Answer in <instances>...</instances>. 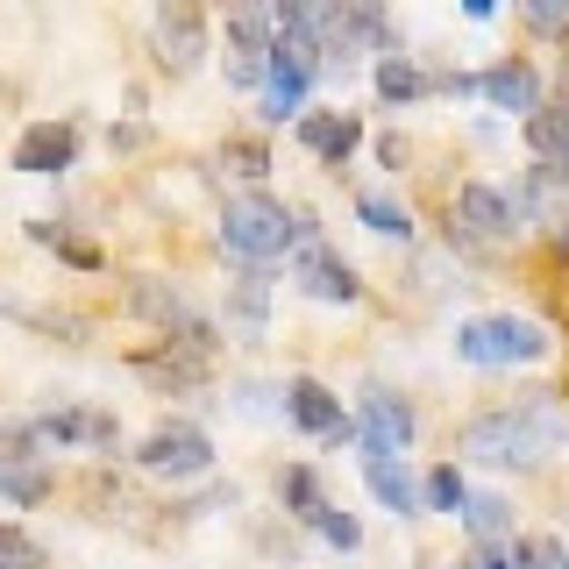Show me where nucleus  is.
<instances>
[{"mask_svg": "<svg viewBox=\"0 0 569 569\" xmlns=\"http://www.w3.org/2000/svg\"><path fill=\"white\" fill-rule=\"evenodd\" d=\"M427 506H435V512H462V506H470V491H462V477H456V462H441V470L435 477H427Z\"/></svg>", "mask_w": 569, "mask_h": 569, "instance_id": "24", "label": "nucleus"}, {"mask_svg": "<svg viewBox=\"0 0 569 569\" xmlns=\"http://www.w3.org/2000/svg\"><path fill=\"white\" fill-rule=\"evenodd\" d=\"M36 441H93V449H107V441H114V413H93V406H71V413H50V420H36L29 427Z\"/></svg>", "mask_w": 569, "mask_h": 569, "instance_id": "16", "label": "nucleus"}, {"mask_svg": "<svg viewBox=\"0 0 569 569\" xmlns=\"http://www.w3.org/2000/svg\"><path fill=\"white\" fill-rule=\"evenodd\" d=\"M136 370H142L157 391H192V385H207V349H186V356H136Z\"/></svg>", "mask_w": 569, "mask_h": 569, "instance_id": "17", "label": "nucleus"}, {"mask_svg": "<svg viewBox=\"0 0 569 569\" xmlns=\"http://www.w3.org/2000/svg\"><path fill=\"white\" fill-rule=\"evenodd\" d=\"M456 221L470 228V236H485V242H506L512 228H520V207H512L498 186H485V178H470V186L456 192Z\"/></svg>", "mask_w": 569, "mask_h": 569, "instance_id": "11", "label": "nucleus"}, {"mask_svg": "<svg viewBox=\"0 0 569 569\" xmlns=\"http://www.w3.org/2000/svg\"><path fill=\"white\" fill-rule=\"evenodd\" d=\"M263 313H271V278H263V271H249V278L228 284V328L263 335Z\"/></svg>", "mask_w": 569, "mask_h": 569, "instance_id": "18", "label": "nucleus"}, {"mask_svg": "<svg viewBox=\"0 0 569 569\" xmlns=\"http://www.w3.org/2000/svg\"><path fill=\"white\" fill-rule=\"evenodd\" d=\"M456 356L477 370H512V363H541L548 356V328L527 313H477L456 328Z\"/></svg>", "mask_w": 569, "mask_h": 569, "instance_id": "2", "label": "nucleus"}, {"mask_svg": "<svg viewBox=\"0 0 569 569\" xmlns=\"http://www.w3.org/2000/svg\"><path fill=\"white\" fill-rule=\"evenodd\" d=\"M562 71H569V29H562Z\"/></svg>", "mask_w": 569, "mask_h": 569, "instance_id": "34", "label": "nucleus"}, {"mask_svg": "<svg viewBox=\"0 0 569 569\" xmlns=\"http://www.w3.org/2000/svg\"><path fill=\"white\" fill-rule=\"evenodd\" d=\"M129 313H142L150 328L178 335L186 349H213V328L192 313V299L178 292V284H164V278H129Z\"/></svg>", "mask_w": 569, "mask_h": 569, "instance_id": "5", "label": "nucleus"}, {"mask_svg": "<svg viewBox=\"0 0 569 569\" xmlns=\"http://www.w3.org/2000/svg\"><path fill=\"white\" fill-rule=\"evenodd\" d=\"M427 86H435V79H427L413 58H378V93L385 100H420Z\"/></svg>", "mask_w": 569, "mask_h": 569, "instance_id": "21", "label": "nucleus"}, {"mask_svg": "<svg viewBox=\"0 0 569 569\" xmlns=\"http://www.w3.org/2000/svg\"><path fill=\"white\" fill-rule=\"evenodd\" d=\"M71 157H79V129L71 121H36L14 142V171H29V178H58V171H71Z\"/></svg>", "mask_w": 569, "mask_h": 569, "instance_id": "10", "label": "nucleus"}, {"mask_svg": "<svg viewBox=\"0 0 569 569\" xmlns=\"http://www.w3.org/2000/svg\"><path fill=\"white\" fill-rule=\"evenodd\" d=\"M556 257L569 263V221H556Z\"/></svg>", "mask_w": 569, "mask_h": 569, "instance_id": "33", "label": "nucleus"}, {"mask_svg": "<svg viewBox=\"0 0 569 569\" xmlns=\"http://www.w3.org/2000/svg\"><path fill=\"white\" fill-rule=\"evenodd\" d=\"M221 164H236V178H263V171H271V150H263L257 136H236L221 150Z\"/></svg>", "mask_w": 569, "mask_h": 569, "instance_id": "27", "label": "nucleus"}, {"mask_svg": "<svg viewBox=\"0 0 569 569\" xmlns=\"http://www.w3.org/2000/svg\"><path fill=\"white\" fill-rule=\"evenodd\" d=\"M221 249L242 263H278L284 249H292V213H284L271 192H242V200H228L221 213Z\"/></svg>", "mask_w": 569, "mask_h": 569, "instance_id": "3", "label": "nucleus"}, {"mask_svg": "<svg viewBox=\"0 0 569 569\" xmlns=\"http://www.w3.org/2000/svg\"><path fill=\"white\" fill-rule=\"evenodd\" d=\"M299 142H307L313 157H328V164H342L356 142H363V121L342 114V107H335V114H299Z\"/></svg>", "mask_w": 569, "mask_h": 569, "instance_id": "14", "label": "nucleus"}, {"mask_svg": "<svg viewBox=\"0 0 569 569\" xmlns=\"http://www.w3.org/2000/svg\"><path fill=\"white\" fill-rule=\"evenodd\" d=\"M363 485L370 498H378L385 512H420V485H413V470H406V456H378V462H363Z\"/></svg>", "mask_w": 569, "mask_h": 569, "instance_id": "15", "label": "nucleus"}, {"mask_svg": "<svg viewBox=\"0 0 569 569\" xmlns=\"http://www.w3.org/2000/svg\"><path fill=\"white\" fill-rule=\"evenodd\" d=\"M284 413L307 427V435H320V441H356V420L342 413V399H335L320 378H292V385H284Z\"/></svg>", "mask_w": 569, "mask_h": 569, "instance_id": "9", "label": "nucleus"}, {"mask_svg": "<svg viewBox=\"0 0 569 569\" xmlns=\"http://www.w3.org/2000/svg\"><path fill=\"white\" fill-rule=\"evenodd\" d=\"M136 462L150 477H200L207 462H213V441H207V427H192V420H164V427H150L142 435V449H136Z\"/></svg>", "mask_w": 569, "mask_h": 569, "instance_id": "4", "label": "nucleus"}, {"mask_svg": "<svg viewBox=\"0 0 569 569\" xmlns=\"http://www.w3.org/2000/svg\"><path fill=\"white\" fill-rule=\"evenodd\" d=\"M462 569H512V556H498V548H477V556L462 562Z\"/></svg>", "mask_w": 569, "mask_h": 569, "instance_id": "32", "label": "nucleus"}, {"mask_svg": "<svg viewBox=\"0 0 569 569\" xmlns=\"http://www.w3.org/2000/svg\"><path fill=\"white\" fill-rule=\"evenodd\" d=\"M313 527H320V541H335V548H356V541H363V527H356L349 512H335V506H313Z\"/></svg>", "mask_w": 569, "mask_h": 569, "instance_id": "28", "label": "nucleus"}, {"mask_svg": "<svg viewBox=\"0 0 569 569\" xmlns=\"http://www.w3.org/2000/svg\"><path fill=\"white\" fill-rule=\"evenodd\" d=\"M562 435H569L562 406L527 399V406H498V413L462 427V456H470V462H491V470H512V462L527 470V462H541Z\"/></svg>", "mask_w": 569, "mask_h": 569, "instance_id": "1", "label": "nucleus"}, {"mask_svg": "<svg viewBox=\"0 0 569 569\" xmlns=\"http://www.w3.org/2000/svg\"><path fill=\"white\" fill-rule=\"evenodd\" d=\"M0 569H43V556H36V541L22 527H0Z\"/></svg>", "mask_w": 569, "mask_h": 569, "instance_id": "29", "label": "nucleus"}, {"mask_svg": "<svg viewBox=\"0 0 569 569\" xmlns=\"http://www.w3.org/2000/svg\"><path fill=\"white\" fill-rule=\"evenodd\" d=\"M477 93H485L498 114H533V107H541V79H533V64L506 58V64H491L485 79H477Z\"/></svg>", "mask_w": 569, "mask_h": 569, "instance_id": "13", "label": "nucleus"}, {"mask_svg": "<svg viewBox=\"0 0 569 569\" xmlns=\"http://www.w3.org/2000/svg\"><path fill=\"white\" fill-rule=\"evenodd\" d=\"M356 441H363V462L406 456V441H413V406L391 399V391H370V399H363V420H356Z\"/></svg>", "mask_w": 569, "mask_h": 569, "instance_id": "8", "label": "nucleus"}, {"mask_svg": "<svg viewBox=\"0 0 569 569\" xmlns=\"http://www.w3.org/2000/svg\"><path fill=\"white\" fill-rule=\"evenodd\" d=\"M527 150L541 164H562L569 157V107H533L527 114Z\"/></svg>", "mask_w": 569, "mask_h": 569, "instance_id": "19", "label": "nucleus"}, {"mask_svg": "<svg viewBox=\"0 0 569 569\" xmlns=\"http://www.w3.org/2000/svg\"><path fill=\"white\" fill-rule=\"evenodd\" d=\"M512 569H569V556H562L556 533H533V541L512 548Z\"/></svg>", "mask_w": 569, "mask_h": 569, "instance_id": "25", "label": "nucleus"}, {"mask_svg": "<svg viewBox=\"0 0 569 569\" xmlns=\"http://www.w3.org/2000/svg\"><path fill=\"white\" fill-rule=\"evenodd\" d=\"M533 22H541V29H569V8H562V0H533Z\"/></svg>", "mask_w": 569, "mask_h": 569, "instance_id": "31", "label": "nucleus"}, {"mask_svg": "<svg viewBox=\"0 0 569 569\" xmlns=\"http://www.w3.org/2000/svg\"><path fill=\"white\" fill-rule=\"evenodd\" d=\"M278 491H284V506L299 512V520H313V506H320V491H313V470L307 462H292V470L278 477Z\"/></svg>", "mask_w": 569, "mask_h": 569, "instance_id": "26", "label": "nucleus"}, {"mask_svg": "<svg viewBox=\"0 0 569 569\" xmlns=\"http://www.w3.org/2000/svg\"><path fill=\"white\" fill-rule=\"evenodd\" d=\"M292 242H299V284H307L313 299H328V307H349L363 284H356V271L342 257H335L328 242L313 236V221H292Z\"/></svg>", "mask_w": 569, "mask_h": 569, "instance_id": "6", "label": "nucleus"}, {"mask_svg": "<svg viewBox=\"0 0 569 569\" xmlns=\"http://www.w3.org/2000/svg\"><path fill=\"white\" fill-rule=\"evenodd\" d=\"M271 58H228V86H263Z\"/></svg>", "mask_w": 569, "mask_h": 569, "instance_id": "30", "label": "nucleus"}, {"mask_svg": "<svg viewBox=\"0 0 569 569\" xmlns=\"http://www.w3.org/2000/svg\"><path fill=\"white\" fill-rule=\"evenodd\" d=\"M356 213H363V228L370 236H413V213H406L399 200H391V192H356Z\"/></svg>", "mask_w": 569, "mask_h": 569, "instance_id": "20", "label": "nucleus"}, {"mask_svg": "<svg viewBox=\"0 0 569 569\" xmlns=\"http://www.w3.org/2000/svg\"><path fill=\"white\" fill-rule=\"evenodd\" d=\"M29 236H36V242H43V249H58V257H64V263H79V271H93V263H100V249H93V242H79V236H64V228H50V221H29Z\"/></svg>", "mask_w": 569, "mask_h": 569, "instance_id": "23", "label": "nucleus"}, {"mask_svg": "<svg viewBox=\"0 0 569 569\" xmlns=\"http://www.w3.org/2000/svg\"><path fill=\"white\" fill-rule=\"evenodd\" d=\"M0 491H8L14 506H43L50 498V456H43V441H36L29 427L0 435Z\"/></svg>", "mask_w": 569, "mask_h": 569, "instance_id": "7", "label": "nucleus"}, {"mask_svg": "<svg viewBox=\"0 0 569 569\" xmlns=\"http://www.w3.org/2000/svg\"><path fill=\"white\" fill-rule=\"evenodd\" d=\"M157 50H164L171 71H192V64H200V58H207V22H200V8L171 0V8L157 14Z\"/></svg>", "mask_w": 569, "mask_h": 569, "instance_id": "12", "label": "nucleus"}, {"mask_svg": "<svg viewBox=\"0 0 569 569\" xmlns=\"http://www.w3.org/2000/svg\"><path fill=\"white\" fill-rule=\"evenodd\" d=\"M462 520H470V533H477V541L491 548L498 533L512 527V506H506V498H491V491H485V498H470V506H462Z\"/></svg>", "mask_w": 569, "mask_h": 569, "instance_id": "22", "label": "nucleus"}]
</instances>
